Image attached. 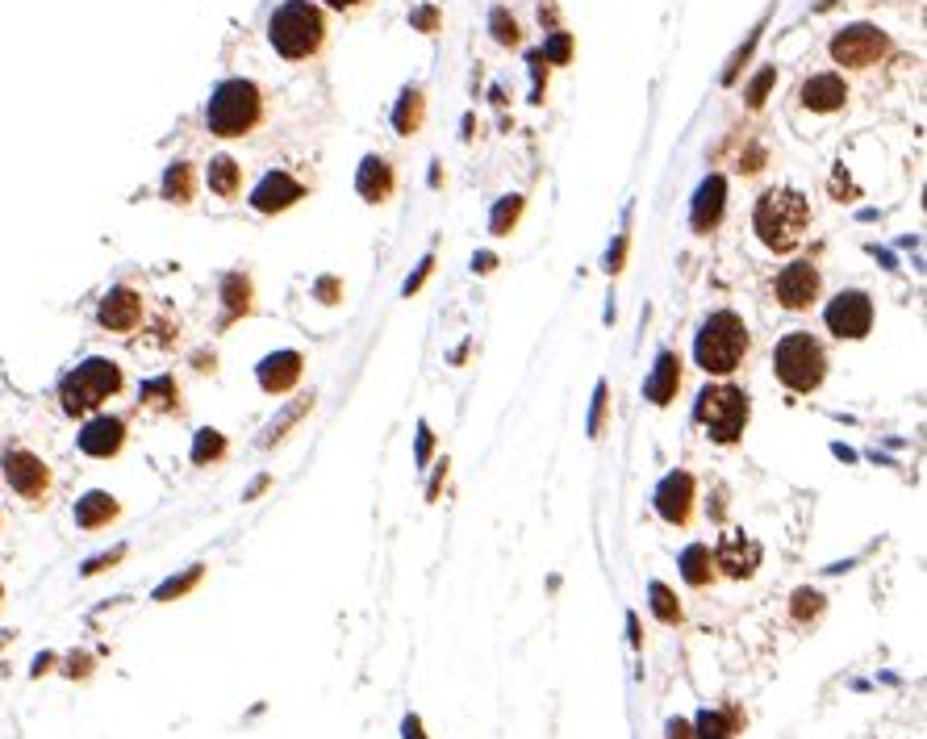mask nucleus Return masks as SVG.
Returning <instances> with one entry per match:
<instances>
[{
  "mask_svg": "<svg viewBox=\"0 0 927 739\" xmlns=\"http://www.w3.org/2000/svg\"><path fill=\"white\" fill-rule=\"evenodd\" d=\"M193 188H197L193 168H188V163H172L168 176H163V197L176 201V205H184V201H193Z\"/></svg>",
  "mask_w": 927,
  "mask_h": 739,
  "instance_id": "nucleus-24",
  "label": "nucleus"
},
{
  "mask_svg": "<svg viewBox=\"0 0 927 739\" xmlns=\"http://www.w3.org/2000/svg\"><path fill=\"white\" fill-rule=\"evenodd\" d=\"M748 393L735 389V385H706L698 393V405H694V418L710 431L715 443H735L744 435L748 426Z\"/></svg>",
  "mask_w": 927,
  "mask_h": 739,
  "instance_id": "nucleus-6",
  "label": "nucleus"
},
{
  "mask_svg": "<svg viewBox=\"0 0 927 739\" xmlns=\"http://www.w3.org/2000/svg\"><path fill=\"white\" fill-rule=\"evenodd\" d=\"M197 581H201V568H188L184 577H172L168 585H159V593H155V598H159V602H172V598H180L184 589H193Z\"/></svg>",
  "mask_w": 927,
  "mask_h": 739,
  "instance_id": "nucleus-33",
  "label": "nucleus"
},
{
  "mask_svg": "<svg viewBox=\"0 0 927 739\" xmlns=\"http://www.w3.org/2000/svg\"><path fill=\"white\" fill-rule=\"evenodd\" d=\"M677 389H681V360H677L673 351H664L660 360H656L652 380H648V401L652 405H669L677 397Z\"/></svg>",
  "mask_w": 927,
  "mask_h": 739,
  "instance_id": "nucleus-21",
  "label": "nucleus"
},
{
  "mask_svg": "<svg viewBox=\"0 0 927 739\" xmlns=\"http://www.w3.org/2000/svg\"><path fill=\"white\" fill-rule=\"evenodd\" d=\"M301 355L297 351H276L268 355L264 364H259V385H264L268 393H284V389H293L297 380H301Z\"/></svg>",
  "mask_w": 927,
  "mask_h": 739,
  "instance_id": "nucleus-17",
  "label": "nucleus"
},
{
  "mask_svg": "<svg viewBox=\"0 0 927 739\" xmlns=\"http://www.w3.org/2000/svg\"><path fill=\"white\" fill-rule=\"evenodd\" d=\"M890 51V38L877 26H848L831 38V59L840 67H869Z\"/></svg>",
  "mask_w": 927,
  "mask_h": 739,
  "instance_id": "nucleus-8",
  "label": "nucleus"
},
{
  "mask_svg": "<svg viewBox=\"0 0 927 739\" xmlns=\"http://www.w3.org/2000/svg\"><path fill=\"white\" fill-rule=\"evenodd\" d=\"M117 389H122V368L113 360H84L76 372L63 376L59 401H63L67 414H88V410H97L101 401H109Z\"/></svg>",
  "mask_w": 927,
  "mask_h": 739,
  "instance_id": "nucleus-7",
  "label": "nucleus"
},
{
  "mask_svg": "<svg viewBox=\"0 0 927 739\" xmlns=\"http://www.w3.org/2000/svg\"><path fill=\"white\" fill-rule=\"evenodd\" d=\"M656 510L664 522L673 527H685L689 514H694V476L689 472H669L664 481L656 485Z\"/></svg>",
  "mask_w": 927,
  "mask_h": 739,
  "instance_id": "nucleus-11",
  "label": "nucleus"
},
{
  "mask_svg": "<svg viewBox=\"0 0 927 739\" xmlns=\"http://www.w3.org/2000/svg\"><path fill=\"white\" fill-rule=\"evenodd\" d=\"M330 9H355V5H364V0H326Z\"/></svg>",
  "mask_w": 927,
  "mask_h": 739,
  "instance_id": "nucleus-47",
  "label": "nucleus"
},
{
  "mask_svg": "<svg viewBox=\"0 0 927 739\" xmlns=\"http://www.w3.org/2000/svg\"><path fill=\"white\" fill-rule=\"evenodd\" d=\"M769 84H773V71H760V80L748 88V105H752V109H760V105H765V92H769Z\"/></svg>",
  "mask_w": 927,
  "mask_h": 739,
  "instance_id": "nucleus-37",
  "label": "nucleus"
},
{
  "mask_svg": "<svg viewBox=\"0 0 927 739\" xmlns=\"http://www.w3.org/2000/svg\"><path fill=\"white\" fill-rule=\"evenodd\" d=\"M493 30H497V42H502V46H514V42H518V26H514V21H510L502 9L493 13Z\"/></svg>",
  "mask_w": 927,
  "mask_h": 739,
  "instance_id": "nucleus-35",
  "label": "nucleus"
},
{
  "mask_svg": "<svg viewBox=\"0 0 927 739\" xmlns=\"http://www.w3.org/2000/svg\"><path fill=\"white\" fill-rule=\"evenodd\" d=\"M723 197H727L723 176H706V180H702V188H698V197H694V213H689V222H694V230H710V226H719V218H723Z\"/></svg>",
  "mask_w": 927,
  "mask_h": 739,
  "instance_id": "nucleus-18",
  "label": "nucleus"
},
{
  "mask_svg": "<svg viewBox=\"0 0 927 739\" xmlns=\"http://www.w3.org/2000/svg\"><path fill=\"white\" fill-rule=\"evenodd\" d=\"M426 456H431V426H418V460L426 464Z\"/></svg>",
  "mask_w": 927,
  "mask_h": 739,
  "instance_id": "nucleus-42",
  "label": "nucleus"
},
{
  "mask_svg": "<svg viewBox=\"0 0 927 739\" xmlns=\"http://www.w3.org/2000/svg\"><path fill=\"white\" fill-rule=\"evenodd\" d=\"M715 564L727 572V577H752L756 572V564H760V547L752 543V539H744L740 531H731V535H723V543H719V556H715Z\"/></svg>",
  "mask_w": 927,
  "mask_h": 739,
  "instance_id": "nucleus-15",
  "label": "nucleus"
},
{
  "mask_svg": "<svg viewBox=\"0 0 927 739\" xmlns=\"http://www.w3.org/2000/svg\"><path fill=\"white\" fill-rule=\"evenodd\" d=\"M823 322L831 335L840 339H865L869 326H873V301L865 293H840L823 309Z\"/></svg>",
  "mask_w": 927,
  "mask_h": 739,
  "instance_id": "nucleus-9",
  "label": "nucleus"
},
{
  "mask_svg": "<svg viewBox=\"0 0 927 739\" xmlns=\"http://www.w3.org/2000/svg\"><path fill=\"white\" fill-rule=\"evenodd\" d=\"M122 443H126V422H122V418H109V414L92 418L84 431H80V451H84V456H97V460L117 456V451H122Z\"/></svg>",
  "mask_w": 927,
  "mask_h": 739,
  "instance_id": "nucleus-12",
  "label": "nucleus"
},
{
  "mask_svg": "<svg viewBox=\"0 0 927 739\" xmlns=\"http://www.w3.org/2000/svg\"><path fill=\"white\" fill-rule=\"evenodd\" d=\"M715 560H710V547H702V543H694V547H685V556H681V577L689 581V585H706L710 581V568Z\"/></svg>",
  "mask_w": 927,
  "mask_h": 739,
  "instance_id": "nucleus-25",
  "label": "nucleus"
},
{
  "mask_svg": "<svg viewBox=\"0 0 927 739\" xmlns=\"http://www.w3.org/2000/svg\"><path fill=\"white\" fill-rule=\"evenodd\" d=\"M698 739H731V723L719 710H702L698 714Z\"/></svg>",
  "mask_w": 927,
  "mask_h": 739,
  "instance_id": "nucleus-31",
  "label": "nucleus"
},
{
  "mask_svg": "<svg viewBox=\"0 0 927 739\" xmlns=\"http://www.w3.org/2000/svg\"><path fill=\"white\" fill-rule=\"evenodd\" d=\"M259 117H264V97H259V88L251 80H226L213 88V97L205 105V122H209V134L218 138H243L259 126Z\"/></svg>",
  "mask_w": 927,
  "mask_h": 739,
  "instance_id": "nucleus-4",
  "label": "nucleus"
},
{
  "mask_svg": "<svg viewBox=\"0 0 927 739\" xmlns=\"http://www.w3.org/2000/svg\"><path fill=\"white\" fill-rule=\"evenodd\" d=\"M305 188L289 176V172H268L264 180L255 184V193H251V205L259 213H280V209H289L293 201H301Z\"/></svg>",
  "mask_w": 927,
  "mask_h": 739,
  "instance_id": "nucleus-14",
  "label": "nucleus"
},
{
  "mask_svg": "<svg viewBox=\"0 0 927 739\" xmlns=\"http://www.w3.org/2000/svg\"><path fill=\"white\" fill-rule=\"evenodd\" d=\"M623 255H627V234L614 243V255L606 259V268H610V272H618V268H623Z\"/></svg>",
  "mask_w": 927,
  "mask_h": 739,
  "instance_id": "nucleus-41",
  "label": "nucleus"
},
{
  "mask_svg": "<svg viewBox=\"0 0 927 739\" xmlns=\"http://www.w3.org/2000/svg\"><path fill=\"white\" fill-rule=\"evenodd\" d=\"M648 593H652V610H656L660 623H677V618H681V606H677V598H673V589L656 581Z\"/></svg>",
  "mask_w": 927,
  "mask_h": 739,
  "instance_id": "nucleus-28",
  "label": "nucleus"
},
{
  "mask_svg": "<svg viewBox=\"0 0 927 739\" xmlns=\"http://www.w3.org/2000/svg\"><path fill=\"white\" fill-rule=\"evenodd\" d=\"M0 593H5V589H0Z\"/></svg>",
  "mask_w": 927,
  "mask_h": 739,
  "instance_id": "nucleus-48",
  "label": "nucleus"
},
{
  "mask_svg": "<svg viewBox=\"0 0 927 739\" xmlns=\"http://www.w3.org/2000/svg\"><path fill=\"white\" fill-rule=\"evenodd\" d=\"M222 297H226V314L230 318L247 314V309H251V284H247V276H226Z\"/></svg>",
  "mask_w": 927,
  "mask_h": 739,
  "instance_id": "nucleus-26",
  "label": "nucleus"
},
{
  "mask_svg": "<svg viewBox=\"0 0 927 739\" xmlns=\"http://www.w3.org/2000/svg\"><path fill=\"white\" fill-rule=\"evenodd\" d=\"M748 326L740 314H731V309H719V314H710L698 330V343H694V360L698 368H706L710 376H731L735 368L744 364L748 355Z\"/></svg>",
  "mask_w": 927,
  "mask_h": 739,
  "instance_id": "nucleus-2",
  "label": "nucleus"
},
{
  "mask_svg": "<svg viewBox=\"0 0 927 739\" xmlns=\"http://www.w3.org/2000/svg\"><path fill=\"white\" fill-rule=\"evenodd\" d=\"M602 414H606V385H598V397H593V418H589V435L602 431Z\"/></svg>",
  "mask_w": 927,
  "mask_h": 739,
  "instance_id": "nucleus-38",
  "label": "nucleus"
},
{
  "mask_svg": "<svg viewBox=\"0 0 927 739\" xmlns=\"http://www.w3.org/2000/svg\"><path fill=\"white\" fill-rule=\"evenodd\" d=\"M548 59H556V63L568 59V38H564V34H556V38L548 42Z\"/></svg>",
  "mask_w": 927,
  "mask_h": 739,
  "instance_id": "nucleus-40",
  "label": "nucleus"
},
{
  "mask_svg": "<svg viewBox=\"0 0 927 739\" xmlns=\"http://www.w3.org/2000/svg\"><path fill=\"white\" fill-rule=\"evenodd\" d=\"M406 739H426V735H422V723L414 719V714H410V719H406Z\"/></svg>",
  "mask_w": 927,
  "mask_h": 739,
  "instance_id": "nucleus-45",
  "label": "nucleus"
},
{
  "mask_svg": "<svg viewBox=\"0 0 927 739\" xmlns=\"http://www.w3.org/2000/svg\"><path fill=\"white\" fill-rule=\"evenodd\" d=\"M773 372H777L781 385L794 389V393H811V389L823 385L827 355H823V347H819V339L811 335V330H794V335H786L777 343Z\"/></svg>",
  "mask_w": 927,
  "mask_h": 739,
  "instance_id": "nucleus-5",
  "label": "nucleus"
},
{
  "mask_svg": "<svg viewBox=\"0 0 927 739\" xmlns=\"http://www.w3.org/2000/svg\"><path fill=\"white\" fill-rule=\"evenodd\" d=\"M0 468H5L9 489H13V493H21V497H42V493H46V485H51V468H46V464L34 456V451H21V447L5 451V460H0Z\"/></svg>",
  "mask_w": 927,
  "mask_h": 739,
  "instance_id": "nucleus-10",
  "label": "nucleus"
},
{
  "mask_svg": "<svg viewBox=\"0 0 927 739\" xmlns=\"http://www.w3.org/2000/svg\"><path fill=\"white\" fill-rule=\"evenodd\" d=\"M819 610H823V598H819L815 589H798L794 593V618H798V623H802L806 614H819Z\"/></svg>",
  "mask_w": 927,
  "mask_h": 739,
  "instance_id": "nucleus-34",
  "label": "nucleus"
},
{
  "mask_svg": "<svg viewBox=\"0 0 927 739\" xmlns=\"http://www.w3.org/2000/svg\"><path fill=\"white\" fill-rule=\"evenodd\" d=\"M117 518V502L109 493H84L80 502H76V522L84 531H97V527H105V522H113Z\"/></svg>",
  "mask_w": 927,
  "mask_h": 739,
  "instance_id": "nucleus-22",
  "label": "nucleus"
},
{
  "mask_svg": "<svg viewBox=\"0 0 927 739\" xmlns=\"http://www.w3.org/2000/svg\"><path fill=\"white\" fill-rule=\"evenodd\" d=\"M752 226L769 251H794L806 238V226H811V201L794 193V188H769L756 201Z\"/></svg>",
  "mask_w": 927,
  "mask_h": 739,
  "instance_id": "nucleus-1",
  "label": "nucleus"
},
{
  "mask_svg": "<svg viewBox=\"0 0 927 739\" xmlns=\"http://www.w3.org/2000/svg\"><path fill=\"white\" fill-rule=\"evenodd\" d=\"M777 297L786 309H806L819 297V272L811 264H790L777 276Z\"/></svg>",
  "mask_w": 927,
  "mask_h": 739,
  "instance_id": "nucleus-13",
  "label": "nucleus"
},
{
  "mask_svg": "<svg viewBox=\"0 0 927 739\" xmlns=\"http://www.w3.org/2000/svg\"><path fill=\"white\" fill-rule=\"evenodd\" d=\"M844 101H848V88H844L840 76H831V71L802 84V105L815 109V113H831V109H840Z\"/></svg>",
  "mask_w": 927,
  "mask_h": 739,
  "instance_id": "nucleus-20",
  "label": "nucleus"
},
{
  "mask_svg": "<svg viewBox=\"0 0 927 739\" xmlns=\"http://www.w3.org/2000/svg\"><path fill=\"white\" fill-rule=\"evenodd\" d=\"M122 556H126V547H113L109 556H97V560H88V564H84V572H88V577H92V572H101V568H109L113 560H122Z\"/></svg>",
  "mask_w": 927,
  "mask_h": 739,
  "instance_id": "nucleus-39",
  "label": "nucleus"
},
{
  "mask_svg": "<svg viewBox=\"0 0 927 739\" xmlns=\"http://www.w3.org/2000/svg\"><path fill=\"white\" fill-rule=\"evenodd\" d=\"M669 739H694V727L681 723V719H673V723H669Z\"/></svg>",
  "mask_w": 927,
  "mask_h": 739,
  "instance_id": "nucleus-43",
  "label": "nucleus"
},
{
  "mask_svg": "<svg viewBox=\"0 0 927 739\" xmlns=\"http://www.w3.org/2000/svg\"><path fill=\"white\" fill-rule=\"evenodd\" d=\"M322 38H326V17L318 5H309V0H284L268 21V42L276 46V55L293 59V63L318 55Z\"/></svg>",
  "mask_w": 927,
  "mask_h": 739,
  "instance_id": "nucleus-3",
  "label": "nucleus"
},
{
  "mask_svg": "<svg viewBox=\"0 0 927 739\" xmlns=\"http://www.w3.org/2000/svg\"><path fill=\"white\" fill-rule=\"evenodd\" d=\"M493 264H497L493 255H477V272H493Z\"/></svg>",
  "mask_w": 927,
  "mask_h": 739,
  "instance_id": "nucleus-46",
  "label": "nucleus"
},
{
  "mask_svg": "<svg viewBox=\"0 0 927 739\" xmlns=\"http://www.w3.org/2000/svg\"><path fill=\"white\" fill-rule=\"evenodd\" d=\"M226 451V439L218 431H201L197 443H193V464H209V460H218Z\"/></svg>",
  "mask_w": 927,
  "mask_h": 739,
  "instance_id": "nucleus-29",
  "label": "nucleus"
},
{
  "mask_svg": "<svg viewBox=\"0 0 927 739\" xmlns=\"http://www.w3.org/2000/svg\"><path fill=\"white\" fill-rule=\"evenodd\" d=\"M355 188H360V197H364V201H372V205L389 201V197H393V168H389L385 159L368 155V159L360 163V176H355Z\"/></svg>",
  "mask_w": 927,
  "mask_h": 739,
  "instance_id": "nucleus-19",
  "label": "nucleus"
},
{
  "mask_svg": "<svg viewBox=\"0 0 927 739\" xmlns=\"http://www.w3.org/2000/svg\"><path fill=\"white\" fill-rule=\"evenodd\" d=\"M518 213H522V197H506L502 205L493 209V222H489V230H493V234H506V230L518 222Z\"/></svg>",
  "mask_w": 927,
  "mask_h": 739,
  "instance_id": "nucleus-32",
  "label": "nucleus"
},
{
  "mask_svg": "<svg viewBox=\"0 0 927 739\" xmlns=\"http://www.w3.org/2000/svg\"><path fill=\"white\" fill-rule=\"evenodd\" d=\"M239 163H234L230 155H218V159H213L209 163V188H213V193H218V197H234V193H239Z\"/></svg>",
  "mask_w": 927,
  "mask_h": 739,
  "instance_id": "nucleus-23",
  "label": "nucleus"
},
{
  "mask_svg": "<svg viewBox=\"0 0 927 739\" xmlns=\"http://www.w3.org/2000/svg\"><path fill=\"white\" fill-rule=\"evenodd\" d=\"M305 410H309V397H305V401H297V405H293V410H289V414H284L280 422H272V431H268V439H264V443H272V439H280V431H284V426H289V422H297V418H301Z\"/></svg>",
  "mask_w": 927,
  "mask_h": 739,
  "instance_id": "nucleus-36",
  "label": "nucleus"
},
{
  "mask_svg": "<svg viewBox=\"0 0 927 739\" xmlns=\"http://www.w3.org/2000/svg\"><path fill=\"white\" fill-rule=\"evenodd\" d=\"M418 122H422V92H418V88H410L406 97H401L397 113H393V126H397L401 134H414V130H418Z\"/></svg>",
  "mask_w": 927,
  "mask_h": 739,
  "instance_id": "nucleus-27",
  "label": "nucleus"
},
{
  "mask_svg": "<svg viewBox=\"0 0 927 739\" xmlns=\"http://www.w3.org/2000/svg\"><path fill=\"white\" fill-rule=\"evenodd\" d=\"M97 318H101L105 330H134L138 318H142V301H138L134 289H109Z\"/></svg>",
  "mask_w": 927,
  "mask_h": 739,
  "instance_id": "nucleus-16",
  "label": "nucleus"
},
{
  "mask_svg": "<svg viewBox=\"0 0 927 739\" xmlns=\"http://www.w3.org/2000/svg\"><path fill=\"white\" fill-rule=\"evenodd\" d=\"M431 268H435V259H422V268H418V276H414V280L406 284V293H414V289H418V284H422L426 276H431Z\"/></svg>",
  "mask_w": 927,
  "mask_h": 739,
  "instance_id": "nucleus-44",
  "label": "nucleus"
},
{
  "mask_svg": "<svg viewBox=\"0 0 927 739\" xmlns=\"http://www.w3.org/2000/svg\"><path fill=\"white\" fill-rule=\"evenodd\" d=\"M142 401H151L155 410H172V401H176V385H172V376H163V380H151V385H142Z\"/></svg>",
  "mask_w": 927,
  "mask_h": 739,
  "instance_id": "nucleus-30",
  "label": "nucleus"
}]
</instances>
